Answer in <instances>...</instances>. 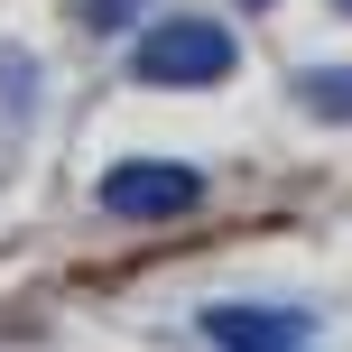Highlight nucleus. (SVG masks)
<instances>
[{"mask_svg": "<svg viewBox=\"0 0 352 352\" xmlns=\"http://www.w3.org/2000/svg\"><path fill=\"white\" fill-rule=\"evenodd\" d=\"M241 10H269V0H241Z\"/></svg>", "mask_w": 352, "mask_h": 352, "instance_id": "7", "label": "nucleus"}, {"mask_svg": "<svg viewBox=\"0 0 352 352\" xmlns=\"http://www.w3.org/2000/svg\"><path fill=\"white\" fill-rule=\"evenodd\" d=\"M334 10H343V19H352V0H334Z\"/></svg>", "mask_w": 352, "mask_h": 352, "instance_id": "8", "label": "nucleus"}, {"mask_svg": "<svg viewBox=\"0 0 352 352\" xmlns=\"http://www.w3.org/2000/svg\"><path fill=\"white\" fill-rule=\"evenodd\" d=\"M148 0H84V28H130Z\"/></svg>", "mask_w": 352, "mask_h": 352, "instance_id": "6", "label": "nucleus"}, {"mask_svg": "<svg viewBox=\"0 0 352 352\" xmlns=\"http://www.w3.org/2000/svg\"><path fill=\"white\" fill-rule=\"evenodd\" d=\"M0 102H10V111L37 102V65H28V56H0Z\"/></svg>", "mask_w": 352, "mask_h": 352, "instance_id": "5", "label": "nucleus"}, {"mask_svg": "<svg viewBox=\"0 0 352 352\" xmlns=\"http://www.w3.org/2000/svg\"><path fill=\"white\" fill-rule=\"evenodd\" d=\"M102 204L121 213V223H176V213L204 204V176L176 167V158H121L102 176Z\"/></svg>", "mask_w": 352, "mask_h": 352, "instance_id": "2", "label": "nucleus"}, {"mask_svg": "<svg viewBox=\"0 0 352 352\" xmlns=\"http://www.w3.org/2000/svg\"><path fill=\"white\" fill-rule=\"evenodd\" d=\"M195 334L213 352H306L316 316H306V306H204Z\"/></svg>", "mask_w": 352, "mask_h": 352, "instance_id": "3", "label": "nucleus"}, {"mask_svg": "<svg viewBox=\"0 0 352 352\" xmlns=\"http://www.w3.org/2000/svg\"><path fill=\"white\" fill-rule=\"evenodd\" d=\"M130 65H140V84H223L241 65V47H232L223 19H158Z\"/></svg>", "mask_w": 352, "mask_h": 352, "instance_id": "1", "label": "nucleus"}, {"mask_svg": "<svg viewBox=\"0 0 352 352\" xmlns=\"http://www.w3.org/2000/svg\"><path fill=\"white\" fill-rule=\"evenodd\" d=\"M297 102L316 121H352V65H306L297 74Z\"/></svg>", "mask_w": 352, "mask_h": 352, "instance_id": "4", "label": "nucleus"}]
</instances>
